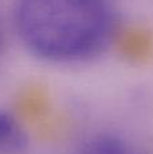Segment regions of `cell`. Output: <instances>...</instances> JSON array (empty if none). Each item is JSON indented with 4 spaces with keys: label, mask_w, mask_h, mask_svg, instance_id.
<instances>
[{
    "label": "cell",
    "mask_w": 153,
    "mask_h": 154,
    "mask_svg": "<svg viewBox=\"0 0 153 154\" xmlns=\"http://www.w3.org/2000/svg\"><path fill=\"white\" fill-rule=\"evenodd\" d=\"M111 0H15L14 27L23 48L52 64L102 54L115 32Z\"/></svg>",
    "instance_id": "obj_1"
},
{
    "label": "cell",
    "mask_w": 153,
    "mask_h": 154,
    "mask_svg": "<svg viewBox=\"0 0 153 154\" xmlns=\"http://www.w3.org/2000/svg\"><path fill=\"white\" fill-rule=\"evenodd\" d=\"M73 154H148L130 139L115 134H98L84 141Z\"/></svg>",
    "instance_id": "obj_2"
},
{
    "label": "cell",
    "mask_w": 153,
    "mask_h": 154,
    "mask_svg": "<svg viewBox=\"0 0 153 154\" xmlns=\"http://www.w3.org/2000/svg\"><path fill=\"white\" fill-rule=\"evenodd\" d=\"M29 147V137L18 119L0 111V154H23Z\"/></svg>",
    "instance_id": "obj_3"
},
{
    "label": "cell",
    "mask_w": 153,
    "mask_h": 154,
    "mask_svg": "<svg viewBox=\"0 0 153 154\" xmlns=\"http://www.w3.org/2000/svg\"><path fill=\"white\" fill-rule=\"evenodd\" d=\"M0 43H2V35H0Z\"/></svg>",
    "instance_id": "obj_4"
}]
</instances>
